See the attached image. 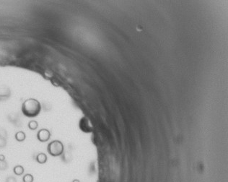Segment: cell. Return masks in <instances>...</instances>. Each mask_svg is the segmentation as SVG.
<instances>
[{
	"instance_id": "1",
	"label": "cell",
	"mask_w": 228,
	"mask_h": 182,
	"mask_svg": "<svg viewBox=\"0 0 228 182\" xmlns=\"http://www.w3.org/2000/svg\"><path fill=\"white\" fill-rule=\"evenodd\" d=\"M23 111L25 115L29 117H34L41 111L40 103L35 100L27 101L23 104Z\"/></svg>"
},
{
	"instance_id": "2",
	"label": "cell",
	"mask_w": 228,
	"mask_h": 182,
	"mask_svg": "<svg viewBox=\"0 0 228 182\" xmlns=\"http://www.w3.org/2000/svg\"><path fill=\"white\" fill-rule=\"evenodd\" d=\"M48 151L50 155L57 156L61 155L63 151V145L59 141H54L51 142L48 147Z\"/></svg>"
},
{
	"instance_id": "3",
	"label": "cell",
	"mask_w": 228,
	"mask_h": 182,
	"mask_svg": "<svg viewBox=\"0 0 228 182\" xmlns=\"http://www.w3.org/2000/svg\"><path fill=\"white\" fill-rule=\"evenodd\" d=\"M50 137V133L46 129H41L38 134V140L41 142H46L49 140Z\"/></svg>"
},
{
	"instance_id": "4",
	"label": "cell",
	"mask_w": 228,
	"mask_h": 182,
	"mask_svg": "<svg viewBox=\"0 0 228 182\" xmlns=\"http://www.w3.org/2000/svg\"><path fill=\"white\" fill-rule=\"evenodd\" d=\"M13 171H14V173H15V174L16 176H21L24 173V168L21 166H17L14 168Z\"/></svg>"
},
{
	"instance_id": "5",
	"label": "cell",
	"mask_w": 228,
	"mask_h": 182,
	"mask_svg": "<svg viewBox=\"0 0 228 182\" xmlns=\"http://www.w3.org/2000/svg\"><path fill=\"white\" fill-rule=\"evenodd\" d=\"M34 178L33 176V175L31 174H27L23 177V182H33Z\"/></svg>"
},
{
	"instance_id": "6",
	"label": "cell",
	"mask_w": 228,
	"mask_h": 182,
	"mask_svg": "<svg viewBox=\"0 0 228 182\" xmlns=\"http://www.w3.org/2000/svg\"><path fill=\"white\" fill-rule=\"evenodd\" d=\"M46 160H47L46 156L45 154H43V153H41V154H39V155L37 156V161H38L39 163H46Z\"/></svg>"
},
{
	"instance_id": "7",
	"label": "cell",
	"mask_w": 228,
	"mask_h": 182,
	"mask_svg": "<svg viewBox=\"0 0 228 182\" xmlns=\"http://www.w3.org/2000/svg\"><path fill=\"white\" fill-rule=\"evenodd\" d=\"M37 126H38V125H37V122H36V121H32L29 123V127H30L31 129H36Z\"/></svg>"
},
{
	"instance_id": "8",
	"label": "cell",
	"mask_w": 228,
	"mask_h": 182,
	"mask_svg": "<svg viewBox=\"0 0 228 182\" xmlns=\"http://www.w3.org/2000/svg\"><path fill=\"white\" fill-rule=\"evenodd\" d=\"M21 137H23V139L25 138V134L23 132H18L17 134H16V138H17V140L21 141V139H20Z\"/></svg>"
},
{
	"instance_id": "9",
	"label": "cell",
	"mask_w": 228,
	"mask_h": 182,
	"mask_svg": "<svg viewBox=\"0 0 228 182\" xmlns=\"http://www.w3.org/2000/svg\"><path fill=\"white\" fill-rule=\"evenodd\" d=\"M6 182H17V180H16V178L15 177H13V176H10V177H8L7 178V181Z\"/></svg>"
},
{
	"instance_id": "10",
	"label": "cell",
	"mask_w": 228,
	"mask_h": 182,
	"mask_svg": "<svg viewBox=\"0 0 228 182\" xmlns=\"http://www.w3.org/2000/svg\"><path fill=\"white\" fill-rule=\"evenodd\" d=\"M73 182H80L78 180H74V181H73Z\"/></svg>"
}]
</instances>
